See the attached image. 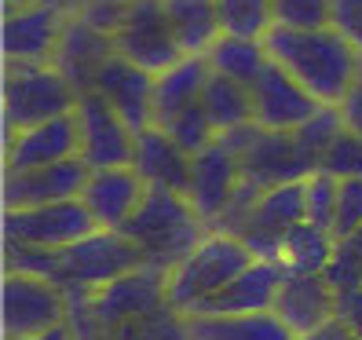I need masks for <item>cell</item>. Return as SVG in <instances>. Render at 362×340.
<instances>
[{"mask_svg": "<svg viewBox=\"0 0 362 340\" xmlns=\"http://www.w3.org/2000/svg\"><path fill=\"white\" fill-rule=\"evenodd\" d=\"M264 48L271 62L289 70L322 106H340L358 84L362 55L333 26H322V30L271 26L264 37Z\"/></svg>", "mask_w": 362, "mask_h": 340, "instance_id": "1", "label": "cell"}, {"mask_svg": "<svg viewBox=\"0 0 362 340\" xmlns=\"http://www.w3.org/2000/svg\"><path fill=\"white\" fill-rule=\"evenodd\" d=\"M121 235H129L143 249L146 267L173 274L212 235V227L194 212L187 194L168 187H151L143 205L136 209V216L121 227Z\"/></svg>", "mask_w": 362, "mask_h": 340, "instance_id": "2", "label": "cell"}, {"mask_svg": "<svg viewBox=\"0 0 362 340\" xmlns=\"http://www.w3.org/2000/svg\"><path fill=\"white\" fill-rule=\"evenodd\" d=\"M252 260H260V257L242 238L212 230V235L168 274V311L190 315L202 300H209L212 293H220L227 282L238 279Z\"/></svg>", "mask_w": 362, "mask_h": 340, "instance_id": "3", "label": "cell"}, {"mask_svg": "<svg viewBox=\"0 0 362 340\" xmlns=\"http://www.w3.org/2000/svg\"><path fill=\"white\" fill-rule=\"evenodd\" d=\"M81 92L52 62H8L4 70V136L77 110Z\"/></svg>", "mask_w": 362, "mask_h": 340, "instance_id": "4", "label": "cell"}, {"mask_svg": "<svg viewBox=\"0 0 362 340\" xmlns=\"http://www.w3.org/2000/svg\"><path fill=\"white\" fill-rule=\"evenodd\" d=\"M139 267H146L143 249L121 230H95V235L59 249V286H81L88 293Z\"/></svg>", "mask_w": 362, "mask_h": 340, "instance_id": "5", "label": "cell"}, {"mask_svg": "<svg viewBox=\"0 0 362 340\" xmlns=\"http://www.w3.org/2000/svg\"><path fill=\"white\" fill-rule=\"evenodd\" d=\"M0 311H4V340H30L66 322V289L40 274L4 271L0 289Z\"/></svg>", "mask_w": 362, "mask_h": 340, "instance_id": "6", "label": "cell"}, {"mask_svg": "<svg viewBox=\"0 0 362 340\" xmlns=\"http://www.w3.org/2000/svg\"><path fill=\"white\" fill-rule=\"evenodd\" d=\"M114 48L146 74H165L187 55L176 40V30L165 15L161 0H129L121 26L114 30Z\"/></svg>", "mask_w": 362, "mask_h": 340, "instance_id": "7", "label": "cell"}, {"mask_svg": "<svg viewBox=\"0 0 362 340\" xmlns=\"http://www.w3.org/2000/svg\"><path fill=\"white\" fill-rule=\"evenodd\" d=\"M99 223L84 209L81 198L55 201V205H33V209H4V238L40 245V249H66L81 238L95 235Z\"/></svg>", "mask_w": 362, "mask_h": 340, "instance_id": "8", "label": "cell"}, {"mask_svg": "<svg viewBox=\"0 0 362 340\" xmlns=\"http://www.w3.org/2000/svg\"><path fill=\"white\" fill-rule=\"evenodd\" d=\"M92 311L99 318L103 333H114L121 326H136L158 311H168V271L139 267L132 274H124V279L95 289Z\"/></svg>", "mask_w": 362, "mask_h": 340, "instance_id": "9", "label": "cell"}, {"mask_svg": "<svg viewBox=\"0 0 362 340\" xmlns=\"http://www.w3.org/2000/svg\"><path fill=\"white\" fill-rule=\"evenodd\" d=\"M77 158L88 168H124L136 158V132L99 92H81L77 99Z\"/></svg>", "mask_w": 362, "mask_h": 340, "instance_id": "10", "label": "cell"}, {"mask_svg": "<svg viewBox=\"0 0 362 340\" xmlns=\"http://www.w3.org/2000/svg\"><path fill=\"white\" fill-rule=\"evenodd\" d=\"M238 165H242V180L260 190L300 183L318 168L315 158L304 154V146L296 143L293 132H271V129H260V124L252 132V139L242 146Z\"/></svg>", "mask_w": 362, "mask_h": 340, "instance_id": "11", "label": "cell"}, {"mask_svg": "<svg viewBox=\"0 0 362 340\" xmlns=\"http://www.w3.org/2000/svg\"><path fill=\"white\" fill-rule=\"evenodd\" d=\"M249 88H252V121L260 129H271V132H296L322 106L279 62H267L264 74Z\"/></svg>", "mask_w": 362, "mask_h": 340, "instance_id": "12", "label": "cell"}, {"mask_svg": "<svg viewBox=\"0 0 362 340\" xmlns=\"http://www.w3.org/2000/svg\"><path fill=\"white\" fill-rule=\"evenodd\" d=\"M308 220V201H304V180L300 183H286V187H271L264 190V198L252 209L249 223L242 227V242L257 252L260 260H279V249L286 235Z\"/></svg>", "mask_w": 362, "mask_h": 340, "instance_id": "13", "label": "cell"}, {"mask_svg": "<svg viewBox=\"0 0 362 340\" xmlns=\"http://www.w3.org/2000/svg\"><path fill=\"white\" fill-rule=\"evenodd\" d=\"M92 168L81 158H66L45 168H26V172H4V209H33V205H55L74 201L84 194Z\"/></svg>", "mask_w": 362, "mask_h": 340, "instance_id": "14", "label": "cell"}, {"mask_svg": "<svg viewBox=\"0 0 362 340\" xmlns=\"http://www.w3.org/2000/svg\"><path fill=\"white\" fill-rule=\"evenodd\" d=\"M81 151V132H77V114H62L52 121H40L33 129L11 132L4 143V172H26V168H45L55 161L77 158Z\"/></svg>", "mask_w": 362, "mask_h": 340, "instance_id": "15", "label": "cell"}, {"mask_svg": "<svg viewBox=\"0 0 362 340\" xmlns=\"http://www.w3.org/2000/svg\"><path fill=\"white\" fill-rule=\"evenodd\" d=\"M242 187V165L227 146L216 139L212 146H205L202 154H194L190 165V183H187V201L194 205V212L212 227L223 209L230 205V198Z\"/></svg>", "mask_w": 362, "mask_h": 340, "instance_id": "16", "label": "cell"}, {"mask_svg": "<svg viewBox=\"0 0 362 340\" xmlns=\"http://www.w3.org/2000/svg\"><path fill=\"white\" fill-rule=\"evenodd\" d=\"M114 55H117V48H114V37L110 33L95 30L88 18L70 15L66 26H62V37H59V48H55L52 66L66 77L77 92H92L99 70Z\"/></svg>", "mask_w": 362, "mask_h": 340, "instance_id": "17", "label": "cell"}, {"mask_svg": "<svg viewBox=\"0 0 362 340\" xmlns=\"http://www.w3.org/2000/svg\"><path fill=\"white\" fill-rule=\"evenodd\" d=\"M146 190L151 187H146V180L132 165H124V168H92L81 201L92 212L99 230H121L136 216V209L143 205Z\"/></svg>", "mask_w": 362, "mask_h": 340, "instance_id": "18", "label": "cell"}, {"mask_svg": "<svg viewBox=\"0 0 362 340\" xmlns=\"http://www.w3.org/2000/svg\"><path fill=\"white\" fill-rule=\"evenodd\" d=\"M114 110L124 117V124L139 136L154 124V74L129 62L124 55H114L95 77V88Z\"/></svg>", "mask_w": 362, "mask_h": 340, "instance_id": "19", "label": "cell"}, {"mask_svg": "<svg viewBox=\"0 0 362 340\" xmlns=\"http://www.w3.org/2000/svg\"><path fill=\"white\" fill-rule=\"evenodd\" d=\"M282 282H286V267L279 260H252L238 279L227 282L220 293H212L209 300H202L190 315H257V311H271Z\"/></svg>", "mask_w": 362, "mask_h": 340, "instance_id": "20", "label": "cell"}, {"mask_svg": "<svg viewBox=\"0 0 362 340\" xmlns=\"http://www.w3.org/2000/svg\"><path fill=\"white\" fill-rule=\"evenodd\" d=\"M66 15H59L48 4L4 11V62H52Z\"/></svg>", "mask_w": 362, "mask_h": 340, "instance_id": "21", "label": "cell"}, {"mask_svg": "<svg viewBox=\"0 0 362 340\" xmlns=\"http://www.w3.org/2000/svg\"><path fill=\"white\" fill-rule=\"evenodd\" d=\"M271 311L296 336H308L337 318V289L326 282V274H286Z\"/></svg>", "mask_w": 362, "mask_h": 340, "instance_id": "22", "label": "cell"}, {"mask_svg": "<svg viewBox=\"0 0 362 340\" xmlns=\"http://www.w3.org/2000/svg\"><path fill=\"white\" fill-rule=\"evenodd\" d=\"M190 165H194V154H187L165 129H158V124H151L146 132L136 136L132 168L146 180V187H168V190L187 194Z\"/></svg>", "mask_w": 362, "mask_h": 340, "instance_id": "23", "label": "cell"}, {"mask_svg": "<svg viewBox=\"0 0 362 340\" xmlns=\"http://www.w3.org/2000/svg\"><path fill=\"white\" fill-rule=\"evenodd\" d=\"M183 340H300L274 311L257 315H180Z\"/></svg>", "mask_w": 362, "mask_h": 340, "instance_id": "24", "label": "cell"}, {"mask_svg": "<svg viewBox=\"0 0 362 340\" xmlns=\"http://www.w3.org/2000/svg\"><path fill=\"white\" fill-rule=\"evenodd\" d=\"M209 74H212V66L205 55H183L176 66H168L165 74L154 77V124L158 129H165L187 106L202 102Z\"/></svg>", "mask_w": 362, "mask_h": 340, "instance_id": "25", "label": "cell"}, {"mask_svg": "<svg viewBox=\"0 0 362 340\" xmlns=\"http://www.w3.org/2000/svg\"><path fill=\"white\" fill-rule=\"evenodd\" d=\"M165 15L176 30V40L187 55H205L223 30L216 15V0H161Z\"/></svg>", "mask_w": 362, "mask_h": 340, "instance_id": "26", "label": "cell"}, {"mask_svg": "<svg viewBox=\"0 0 362 340\" xmlns=\"http://www.w3.org/2000/svg\"><path fill=\"white\" fill-rule=\"evenodd\" d=\"M202 106H205L216 136H223L230 129H238V124L252 121V88L227 77V74L212 70L209 81H205V92H202Z\"/></svg>", "mask_w": 362, "mask_h": 340, "instance_id": "27", "label": "cell"}, {"mask_svg": "<svg viewBox=\"0 0 362 340\" xmlns=\"http://www.w3.org/2000/svg\"><path fill=\"white\" fill-rule=\"evenodd\" d=\"M333 249H337L333 230L304 220L286 235L279 249V264L286 267V274H322L333 260Z\"/></svg>", "mask_w": 362, "mask_h": 340, "instance_id": "28", "label": "cell"}, {"mask_svg": "<svg viewBox=\"0 0 362 340\" xmlns=\"http://www.w3.org/2000/svg\"><path fill=\"white\" fill-rule=\"evenodd\" d=\"M205 59H209V66L216 70V74H227V77L242 81V84H252V81L264 74L267 62H271L264 40L230 37V33H220L216 40H212V48L205 52Z\"/></svg>", "mask_w": 362, "mask_h": 340, "instance_id": "29", "label": "cell"}, {"mask_svg": "<svg viewBox=\"0 0 362 340\" xmlns=\"http://www.w3.org/2000/svg\"><path fill=\"white\" fill-rule=\"evenodd\" d=\"M220 30L230 37H252L264 40L274 26V8L271 0H216Z\"/></svg>", "mask_w": 362, "mask_h": 340, "instance_id": "30", "label": "cell"}, {"mask_svg": "<svg viewBox=\"0 0 362 340\" xmlns=\"http://www.w3.org/2000/svg\"><path fill=\"white\" fill-rule=\"evenodd\" d=\"M344 129H348V124H344V110H340V106H318L315 117H308L293 136H296V143L304 146V154L315 158V165H318V158L329 151L333 139Z\"/></svg>", "mask_w": 362, "mask_h": 340, "instance_id": "31", "label": "cell"}, {"mask_svg": "<svg viewBox=\"0 0 362 340\" xmlns=\"http://www.w3.org/2000/svg\"><path fill=\"white\" fill-rule=\"evenodd\" d=\"M326 282L337 289V293H348V289H362V227L355 235L340 238L337 249H333V260L329 267L322 271Z\"/></svg>", "mask_w": 362, "mask_h": 340, "instance_id": "32", "label": "cell"}, {"mask_svg": "<svg viewBox=\"0 0 362 340\" xmlns=\"http://www.w3.org/2000/svg\"><path fill=\"white\" fill-rule=\"evenodd\" d=\"M165 132L173 136L187 154H202L205 146L216 143V129H212V121H209L202 102H194V106H187L183 114H176L173 121L165 124Z\"/></svg>", "mask_w": 362, "mask_h": 340, "instance_id": "33", "label": "cell"}, {"mask_svg": "<svg viewBox=\"0 0 362 340\" xmlns=\"http://www.w3.org/2000/svg\"><path fill=\"white\" fill-rule=\"evenodd\" d=\"M274 26L289 30H322L333 18V0H271Z\"/></svg>", "mask_w": 362, "mask_h": 340, "instance_id": "34", "label": "cell"}, {"mask_svg": "<svg viewBox=\"0 0 362 340\" xmlns=\"http://www.w3.org/2000/svg\"><path fill=\"white\" fill-rule=\"evenodd\" d=\"M337 190H340V180L315 168V172L304 180V201H308V220L315 227H326L333 230V216H337Z\"/></svg>", "mask_w": 362, "mask_h": 340, "instance_id": "35", "label": "cell"}, {"mask_svg": "<svg viewBox=\"0 0 362 340\" xmlns=\"http://www.w3.org/2000/svg\"><path fill=\"white\" fill-rule=\"evenodd\" d=\"M318 168L329 172V176H337V180L362 176V136H355L351 129H344V132L333 139L329 151L318 158Z\"/></svg>", "mask_w": 362, "mask_h": 340, "instance_id": "36", "label": "cell"}, {"mask_svg": "<svg viewBox=\"0 0 362 340\" xmlns=\"http://www.w3.org/2000/svg\"><path fill=\"white\" fill-rule=\"evenodd\" d=\"M362 227V176L340 180L337 190V216H333V238H348Z\"/></svg>", "mask_w": 362, "mask_h": 340, "instance_id": "37", "label": "cell"}, {"mask_svg": "<svg viewBox=\"0 0 362 340\" xmlns=\"http://www.w3.org/2000/svg\"><path fill=\"white\" fill-rule=\"evenodd\" d=\"M329 26L362 55V0H333Z\"/></svg>", "mask_w": 362, "mask_h": 340, "instance_id": "38", "label": "cell"}, {"mask_svg": "<svg viewBox=\"0 0 362 340\" xmlns=\"http://www.w3.org/2000/svg\"><path fill=\"white\" fill-rule=\"evenodd\" d=\"M337 318L362 340V289L337 293Z\"/></svg>", "mask_w": 362, "mask_h": 340, "instance_id": "39", "label": "cell"}, {"mask_svg": "<svg viewBox=\"0 0 362 340\" xmlns=\"http://www.w3.org/2000/svg\"><path fill=\"white\" fill-rule=\"evenodd\" d=\"M340 110H344V124H348V129L355 136H362V81L348 92V99L340 102Z\"/></svg>", "mask_w": 362, "mask_h": 340, "instance_id": "40", "label": "cell"}, {"mask_svg": "<svg viewBox=\"0 0 362 340\" xmlns=\"http://www.w3.org/2000/svg\"><path fill=\"white\" fill-rule=\"evenodd\" d=\"M300 340H358L344 322H340V318H329L326 326H318L315 333H308V336H300Z\"/></svg>", "mask_w": 362, "mask_h": 340, "instance_id": "41", "label": "cell"}, {"mask_svg": "<svg viewBox=\"0 0 362 340\" xmlns=\"http://www.w3.org/2000/svg\"><path fill=\"white\" fill-rule=\"evenodd\" d=\"M30 340H77V336H74L70 322H62V326H55V329H48V333H40V336H30Z\"/></svg>", "mask_w": 362, "mask_h": 340, "instance_id": "42", "label": "cell"}, {"mask_svg": "<svg viewBox=\"0 0 362 340\" xmlns=\"http://www.w3.org/2000/svg\"><path fill=\"white\" fill-rule=\"evenodd\" d=\"M33 4H45V0H4V11H18V8H33Z\"/></svg>", "mask_w": 362, "mask_h": 340, "instance_id": "43", "label": "cell"}, {"mask_svg": "<svg viewBox=\"0 0 362 340\" xmlns=\"http://www.w3.org/2000/svg\"><path fill=\"white\" fill-rule=\"evenodd\" d=\"M358 81H362V59H358Z\"/></svg>", "mask_w": 362, "mask_h": 340, "instance_id": "44", "label": "cell"}, {"mask_svg": "<svg viewBox=\"0 0 362 340\" xmlns=\"http://www.w3.org/2000/svg\"><path fill=\"white\" fill-rule=\"evenodd\" d=\"M124 4H129V0H124Z\"/></svg>", "mask_w": 362, "mask_h": 340, "instance_id": "45", "label": "cell"}]
</instances>
